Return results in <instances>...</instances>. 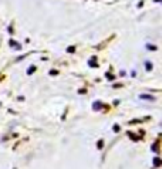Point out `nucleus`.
<instances>
[{
	"label": "nucleus",
	"mask_w": 162,
	"mask_h": 169,
	"mask_svg": "<svg viewBox=\"0 0 162 169\" xmlns=\"http://www.w3.org/2000/svg\"><path fill=\"white\" fill-rule=\"evenodd\" d=\"M141 98H146V100H151V101L153 100L152 97H149V95H141Z\"/></svg>",
	"instance_id": "1"
}]
</instances>
